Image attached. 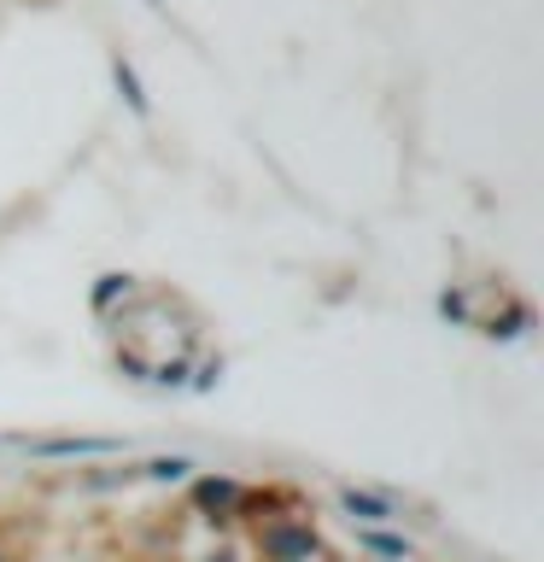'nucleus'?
<instances>
[{
  "label": "nucleus",
  "mask_w": 544,
  "mask_h": 562,
  "mask_svg": "<svg viewBox=\"0 0 544 562\" xmlns=\"http://www.w3.org/2000/svg\"><path fill=\"white\" fill-rule=\"evenodd\" d=\"M140 474H147V481H188V474H193V457H182V451H175V457H152Z\"/></svg>",
  "instance_id": "7"
},
{
  "label": "nucleus",
  "mask_w": 544,
  "mask_h": 562,
  "mask_svg": "<svg viewBox=\"0 0 544 562\" xmlns=\"http://www.w3.org/2000/svg\"><path fill=\"white\" fill-rule=\"evenodd\" d=\"M205 562H240L235 551H217V557H205Z\"/></svg>",
  "instance_id": "11"
},
{
  "label": "nucleus",
  "mask_w": 544,
  "mask_h": 562,
  "mask_svg": "<svg viewBox=\"0 0 544 562\" xmlns=\"http://www.w3.org/2000/svg\"><path fill=\"white\" fill-rule=\"evenodd\" d=\"M193 504H200L205 516H235L246 504V486L235 474H205V481H193Z\"/></svg>",
  "instance_id": "3"
},
{
  "label": "nucleus",
  "mask_w": 544,
  "mask_h": 562,
  "mask_svg": "<svg viewBox=\"0 0 544 562\" xmlns=\"http://www.w3.org/2000/svg\"><path fill=\"white\" fill-rule=\"evenodd\" d=\"M439 316H451V323H468V299H463V293H439Z\"/></svg>",
  "instance_id": "10"
},
{
  "label": "nucleus",
  "mask_w": 544,
  "mask_h": 562,
  "mask_svg": "<svg viewBox=\"0 0 544 562\" xmlns=\"http://www.w3.org/2000/svg\"><path fill=\"white\" fill-rule=\"evenodd\" d=\"M0 562H12V557H0Z\"/></svg>",
  "instance_id": "12"
},
{
  "label": "nucleus",
  "mask_w": 544,
  "mask_h": 562,
  "mask_svg": "<svg viewBox=\"0 0 544 562\" xmlns=\"http://www.w3.org/2000/svg\"><path fill=\"white\" fill-rule=\"evenodd\" d=\"M30 457H117L123 451V439H88V434H53V439H18Z\"/></svg>",
  "instance_id": "2"
},
{
  "label": "nucleus",
  "mask_w": 544,
  "mask_h": 562,
  "mask_svg": "<svg viewBox=\"0 0 544 562\" xmlns=\"http://www.w3.org/2000/svg\"><path fill=\"white\" fill-rule=\"evenodd\" d=\"M340 509L358 527H386V521H398V504L386 498V492H363V486H345L340 492Z\"/></svg>",
  "instance_id": "4"
},
{
  "label": "nucleus",
  "mask_w": 544,
  "mask_h": 562,
  "mask_svg": "<svg viewBox=\"0 0 544 562\" xmlns=\"http://www.w3.org/2000/svg\"><path fill=\"white\" fill-rule=\"evenodd\" d=\"M363 551H375V557H398V562H410V539H398V533H381V527H363Z\"/></svg>",
  "instance_id": "6"
},
{
  "label": "nucleus",
  "mask_w": 544,
  "mask_h": 562,
  "mask_svg": "<svg viewBox=\"0 0 544 562\" xmlns=\"http://www.w3.org/2000/svg\"><path fill=\"white\" fill-rule=\"evenodd\" d=\"M112 77H117V94H123V100H129V105H135V112H147V94H140V77H135V70H129V65H123V59H117V65H112Z\"/></svg>",
  "instance_id": "9"
},
{
  "label": "nucleus",
  "mask_w": 544,
  "mask_h": 562,
  "mask_svg": "<svg viewBox=\"0 0 544 562\" xmlns=\"http://www.w3.org/2000/svg\"><path fill=\"white\" fill-rule=\"evenodd\" d=\"M129 288H135L129 276H100L94 281V311H112L117 299H129Z\"/></svg>",
  "instance_id": "8"
},
{
  "label": "nucleus",
  "mask_w": 544,
  "mask_h": 562,
  "mask_svg": "<svg viewBox=\"0 0 544 562\" xmlns=\"http://www.w3.org/2000/svg\"><path fill=\"white\" fill-rule=\"evenodd\" d=\"M258 551L270 557V562H310L322 544H316V533H310V521H293V516H281V521H270L258 533Z\"/></svg>",
  "instance_id": "1"
},
{
  "label": "nucleus",
  "mask_w": 544,
  "mask_h": 562,
  "mask_svg": "<svg viewBox=\"0 0 544 562\" xmlns=\"http://www.w3.org/2000/svg\"><path fill=\"white\" fill-rule=\"evenodd\" d=\"M526 328H533V311H526V305H509L503 316H491V323H486L491 340H521Z\"/></svg>",
  "instance_id": "5"
}]
</instances>
